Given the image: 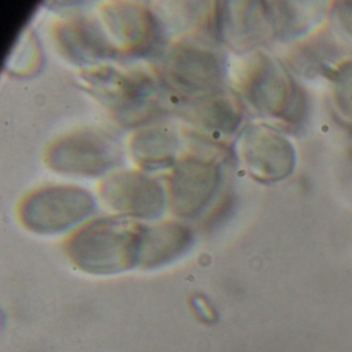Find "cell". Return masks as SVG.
<instances>
[{
    "label": "cell",
    "mask_w": 352,
    "mask_h": 352,
    "mask_svg": "<svg viewBox=\"0 0 352 352\" xmlns=\"http://www.w3.org/2000/svg\"><path fill=\"white\" fill-rule=\"evenodd\" d=\"M192 242L191 232L177 223H164L144 228L138 265L152 269L166 265L183 255Z\"/></svg>",
    "instance_id": "9"
},
{
    "label": "cell",
    "mask_w": 352,
    "mask_h": 352,
    "mask_svg": "<svg viewBox=\"0 0 352 352\" xmlns=\"http://www.w3.org/2000/svg\"><path fill=\"white\" fill-rule=\"evenodd\" d=\"M335 19L339 26L352 36V2H339L334 7Z\"/></svg>",
    "instance_id": "14"
},
{
    "label": "cell",
    "mask_w": 352,
    "mask_h": 352,
    "mask_svg": "<svg viewBox=\"0 0 352 352\" xmlns=\"http://www.w3.org/2000/svg\"><path fill=\"white\" fill-rule=\"evenodd\" d=\"M199 115L209 126L221 130L232 131L240 122V113L234 103L224 96H215L206 100L199 107Z\"/></svg>",
    "instance_id": "12"
},
{
    "label": "cell",
    "mask_w": 352,
    "mask_h": 352,
    "mask_svg": "<svg viewBox=\"0 0 352 352\" xmlns=\"http://www.w3.org/2000/svg\"><path fill=\"white\" fill-rule=\"evenodd\" d=\"M116 160L112 148L96 138L81 137L58 146L51 154L53 166L64 172L97 174Z\"/></svg>",
    "instance_id": "8"
},
{
    "label": "cell",
    "mask_w": 352,
    "mask_h": 352,
    "mask_svg": "<svg viewBox=\"0 0 352 352\" xmlns=\"http://www.w3.org/2000/svg\"><path fill=\"white\" fill-rule=\"evenodd\" d=\"M244 91L254 107L283 122L301 123L307 114V98L302 88L266 55H257L252 62Z\"/></svg>",
    "instance_id": "2"
},
{
    "label": "cell",
    "mask_w": 352,
    "mask_h": 352,
    "mask_svg": "<svg viewBox=\"0 0 352 352\" xmlns=\"http://www.w3.org/2000/svg\"><path fill=\"white\" fill-rule=\"evenodd\" d=\"M274 37L287 39L306 31L316 20V11L292 3H268Z\"/></svg>",
    "instance_id": "11"
},
{
    "label": "cell",
    "mask_w": 352,
    "mask_h": 352,
    "mask_svg": "<svg viewBox=\"0 0 352 352\" xmlns=\"http://www.w3.org/2000/svg\"><path fill=\"white\" fill-rule=\"evenodd\" d=\"M219 181L220 172L215 163L200 159L182 162L170 179L172 211L183 218L197 215L215 194Z\"/></svg>",
    "instance_id": "5"
},
{
    "label": "cell",
    "mask_w": 352,
    "mask_h": 352,
    "mask_svg": "<svg viewBox=\"0 0 352 352\" xmlns=\"http://www.w3.org/2000/svg\"><path fill=\"white\" fill-rule=\"evenodd\" d=\"M144 227L123 218L93 221L72 239L71 260L84 272L111 275L138 265Z\"/></svg>",
    "instance_id": "1"
},
{
    "label": "cell",
    "mask_w": 352,
    "mask_h": 352,
    "mask_svg": "<svg viewBox=\"0 0 352 352\" xmlns=\"http://www.w3.org/2000/svg\"><path fill=\"white\" fill-rule=\"evenodd\" d=\"M220 24L227 38L244 49L274 37L268 3H242V6L227 8Z\"/></svg>",
    "instance_id": "7"
},
{
    "label": "cell",
    "mask_w": 352,
    "mask_h": 352,
    "mask_svg": "<svg viewBox=\"0 0 352 352\" xmlns=\"http://www.w3.org/2000/svg\"><path fill=\"white\" fill-rule=\"evenodd\" d=\"M102 195L116 211L137 218H156L164 207V194L158 183L137 172L115 174L105 182Z\"/></svg>",
    "instance_id": "6"
},
{
    "label": "cell",
    "mask_w": 352,
    "mask_h": 352,
    "mask_svg": "<svg viewBox=\"0 0 352 352\" xmlns=\"http://www.w3.org/2000/svg\"><path fill=\"white\" fill-rule=\"evenodd\" d=\"M239 154L248 171L261 182L285 179L296 164L292 144L281 133L265 125H251L243 131Z\"/></svg>",
    "instance_id": "4"
},
{
    "label": "cell",
    "mask_w": 352,
    "mask_h": 352,
    "mask_svg": "<svg viewBox=\"0 0 352 352\" xmlns=\"http://www.w3.org/2000/svg\"><path fill=\"white\" fill-rule=\"evenodd\" d=\"M93 208L91 196L75 187H51L30 196L23 205L22 219L34 231L64 230L84 219Z\"/></svg>",
    "instance_id": "3"
},
{
    "label": "cell",
    "mask_w": 352,
    "mask_h": 352,
    "mask_svg": "<svg viewBox=\"0 0 352 352\" xmlns=\"http://www.w3.org/2000/svg\"><path fill=\"white\" fill-rule=\"evenodd\" d=\"M170 72L184 86L214 90L222 82L223 67L216 54L195 48L182 49L172 56Z\"/></svg>",
    "instance_id": "10"
},
{
    "label": "cell",
    "mask_w": 352,
    "mask_h": 352,
    "mask_svg": "<svg viewBox=\"0 0 352 352\" xmlns=\"http://www.w3.org/2000/svg\"><path fill=\"white\" fill-rule=\"evenodd\" d=\"M334 103L343 118L352 123V59L343 61L329 74Z\"/></svg>",
    "instance_id": "13"
}]
</instances>
